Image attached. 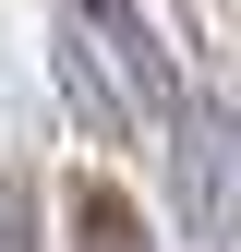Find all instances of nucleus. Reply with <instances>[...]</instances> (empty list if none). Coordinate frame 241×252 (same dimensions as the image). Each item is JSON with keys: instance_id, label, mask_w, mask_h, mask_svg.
Instances as JSON below:
<instances>
[{"instance_id": "3", "label": "nucleus", "mask_w": 241, "mask_h": 252, "mask_svg": "<svg viewBox=\"0 0 241 252\" xmlns=\"http://www.w3.org/2000/svg\"><path fill=\"white\" fill-rule=\"evenodd\" d=\"M73 252H157L145 240V204L120 180H73Z\"/></svg>"}, {"instance_id": "5", "label": "nucleus", "mask_w": 241, "mask_h": 252, "mask_svg": "<svg viewBox=\"0 0 241 252\" xmlns=\"http://www.w3.org/2000/svg\"><path fill=\"white\" fill-rule=\"evenodd\" d=\"M217 252H241V228H229V240H217Z\"/></svg>"}, {"instance_id": "1", "label": "nucleus", "mask_w": 241, "mask_h": 252, "mask_svg": "<svg viewBox=\"0 0 241 252\" xmlns=\"http://www.w3.org/2000/svg\"><path fill=\"white\" fill-rule=\"evenodd\" d=\"M73 36H109L120 48V84H133V120H169L181 84H169V48L145 24V0H73Z\"/></svg>"}, {"instance_id": "2", "label": "nucleus", "mask_w": 241, "mask_h": 252, "mask_svg": "<svg viewBox=\"0 0 241 252\" xmlns=\"http://www.w3.org/2000/svg\"><path fill=\"white\" fill-rule=\"evenodd\" d=\"M169 156H181V216L205 240H229V168H217V120L205 108H169Z\"/></svg>"}, {"instance_id": "4", "label": "nucleus", "mask_w": 241, "mask_h": 252, "mask_svg": "<svg viewBox=\"0 0 241 252\" xmlns=\"http://www.w3.org/2000/svg\"><path fill=\"white\" fill-rule=\"evenodd\" d=\"M0 252H37V180L0 156Z\"/></svg>"}]
</instances>
